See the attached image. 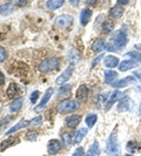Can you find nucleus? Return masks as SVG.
Wrapping results in <instances>:
<instances>
[{
  "label": "nucleus",
  "instance_id": "obj_1",
  "mask_svg": "<svg viewBox=\"0 0 141 156\" xmlns=\"http://www.w3.org/2000/svg\"><path fill=\"white\" fill-rule=\"evenodd\" d=\"M127 42H128V39H127L126 31L125 30H119L110 38L108 42L106 44V48L110 52H119V51L125 48Z\"/></svg>",
  "mask_w": 141,
  "mask_h": 156
},
{
  "label": "nucleus",
  "instance_id": "obj_2",
  "mask_svg": "<svg viewBox=\"0 0 141 156\" xmlns=\"http://www.w3.org/2000/svg\"><path fill=\"white\" fill-rule=\"evenodd\" d=\"M106 154L107 156H120V143L118 139L117 130H113L108 136L106 143Z\"/></svg>",
  "mask_w": 141,
  "mask_h": 156
},
{
  "label": "nucleus",
  "instance_id": "obj_3",
  "mask_svg": "<svg viewBox=\"0 0 141 156\" xmlns=\"http://www.w3.org/2000/svg\"><path fill=\"white\" fill-rule=\"evenodd\" d=\"M59 66H60V59L58 56H49V58L44 59L39 63L38 68L41 73H49V72L58 69Z\"/></svg>",
  "mask_w": 141,
  "mask_h": 156
},
{
  "label": "nucleus",
  "instance_id": "obj_4",
  "mask_svg": "<svg viewBox=\"0 0 141 156\" xmlns=\"http://www.w3.org/2000/svg\"><path fill=\"white\" fill-rule=\"evenodd\" d=\"M80 103L75 100H63L58 106H56V110L60 114H68V113H73L75 110L79 109Z\"/></svg>",
  "mask_w": 141,
  "mask_h": 156
},
{
  "label": "nucleus",
  "instance_id": "obj_5",
  "mask_svg": "<svg viewBox=\"0 0 141 156\" xmlns=\"http://www.w3.org/2000/svg\"><path fill=\"white\" fill-rule=\"evenodd\" d=\"M73 70H74V62H70V65H68V67H67V68L61 73V75H59V76L56 78L55 83H56V85H59V86L65 85V83H66V82L70 79L72 74H73Z\"/></svg>",
  "mask_w": 141,
  "mask_h": 156
},
{
  "label": "nucleus",
  "instance_id": "obj_6",
  "mask_svg": "<svg viewBox=\"0 0 141 156\" xmlns=\"http://www.w3.org/2000/svg\"><path fill=\"white\" fill-rule=\"evenodd\" d=\"M53 93H54V89L52 88V87H49V88H47L46 92L44 93V95H42V99H41V101H40V103L38 105V106H35V108H34V112H40V110H42L45 107H46V105L48 103V101L51 100V98H52V95H53Z\"/></svg>",
  "mask_w": 141,
  "mask_h": 156
},
{
  "label": "nucleus",
  "instance_id": "obj_7",
  "mask_svg": "<svg viewBox=\"0 0 141 156\" xmlns=\"http://www.w3.org/2000/svg\"><path fill=\"white\" fill-rule=\"evenodd\" d=\"M73 23V16L70 14H61V16H56L55 19V25L60 28H67Z\"/></svg>",
  "mask_w": 141,
  "mask_h": 156
},
{
  "label": "nucleus",
  "instance_id": "obj_8",
  "mask_svg": "<svg viewBox=\"0 0 141 156\" xmlns=\"http://www.w3.org/2000/svg\"><path fill=\"white\" fill-rule=\"evenodd\" d=\"M88 94H89V89L86 85H81L77 89V93H75V96H77V101L79 103H84L86 102L87 98H88Z\"/></svg>",
  "mask_w": 141,
  "mask_h": 156
},
{
  "label": "nucleus",
  "instance_id": "obj_9",
  "mask_svg": "<svg viewBox=\"0 0 141 156\" xmlns=\"http://www.w3.org/2000/svg\"><path fill=\"white\" fill-rule=\"evenodd\" d=\"M136 81H138V80L134 78L133 75H131V76H127V78H124V79H121V80H118L117 82H114L112 86L114 87V88H117V89H119V88H122V87L133 85Z\"/></svg>",
  "mask_w": 141,
  "mask_h": 156
},
{
  "label": "nucleus",
  "instance_id": "obj_10",
  "mask_svg": "<svg viewBox=\"0 0 141 156\" xmlns=\"http://www.w3.org/2000/svg\"><path fill=\"white\" fill-rule=\"evenodd\" d=\"M60 150H61V141L55 140L54 139V140H51L48 142V144H47V151H48V154L55 155Z\"/></svg>",
  "mask_w": 141,
  "mask_h": 156
},
{
  "label": "nucleus",
  "instance_id": "obj_11",
  "mask_svg": "<svg viewBox=\"0 0 141 156\" xmlns=\"http://www.w3.org/2000/svg\"><path fill=\"white\" fill-rule=\"evenodd\" d=\"M103 63L107 68H115V67H119L120 65V61H119V58L115 56V55H106L105 59H103Z\"/></svg>",
  "mask_w": 141,
  "mask_h": 156
},
{
  "label": "nucleus",
  "instance_id": "obj_12",
  "mask_svg": "<svg viewBox=\"0 0 141 156\" xmlns=\"http://www.w3.org/2000/svg\"><path fill=\"white\" fill-rule=\"evenodd\" d=\"M121 92L119 90V89H115L113 93L110 94V99L106 101V106H105V110H110L112 108V106L115 103V102L119 100V98H120V95H121Z\"/></svg>",
  "mask_w": 141,
  "mask_h": 156
},
{
  "label": "nucleus",
  "instance_id": "obj_13",
  "mask_svg": "<svg viewBox=\"0 0 141 156\" xmlns=\"http://www.w3.org/2000/svg\"><path fill=\"white\" fill-rule=\"evenodd\" d=\"M92 9L91 8H84L81 12H80V23L82 26H86L87 23H89L91 18H92Z\"/></svg>",
  "mask_w": 141,
  "mask_h": 156
},
{
  "label": "nucleus",
  "instance_id": "obj_14",
  "mask_svg": "<svg viewBox=\"0 0 141 156\" xmlns=\"http://www.w3.org/2000/svg\"><path fill=\"white\" fill-rule=\"evenodd\" d=\"M14 12V4L12 2H4L0 5V14L2 16H7Z\"/></svg>",
  "mask_w": 141,
  "mask_h": 156
},
{
  "label": "nucleus",
  "instance_id": "obj_15",
  "mask_svg": "<svg viewBox=\"0 0 141 156\" xmlns=\"http://www.w3.org/2000/svg\"><path fill=\"white\" fill-rule=\"evenodd\" d=\"M105 48H106V42L101 38L95 39L93 41V44H92V51L94 53H101Z\"/></svg>",
  "mask_w": 141,
  "mask_h": 156
},
{
  "label": "nucleus",
  "instance_id": "obj_16",
  "mask_svg": "<svg viewBox=\"0 0 141 156\" xmlns=\"http://www.w3.org/2000/svg\"><path fill=\"white\" fill-rule=\"evenodd\" d=\"M28 126H31V121L21 120V121L18 122L16 126H13L11 129H8V132H6V135H11V134L16 133V132L20 130V129H23V128H26V127H28Z\"/></svg>",
  "mask_w": 141,
  "mask_h": 156
},
{
  "label": "nucleus",
  "instance_id": "obj_17",
  "mask_svg": "<svg viewBox=\"0 0 141 156\" xmlns=\"http://www.w3.org/2000/svg\"><path fill=\"white\" fill-rule=\"evenodd\" d=\"M132 108V101L129 98H124L121 101L118 103V112H127Z\"/></svg>",
  "mask_w": 141,
  "mask_h": 156
},
{
  "label": "nucleus",
  "instance_id": "obj_18",
  "mask_svg": "<svg viewBox=\"0 0 141 156\" xmlns=\"http://www.w3.org/2000/svg\"><path fill=\"white\" fill-rule=\"evenodd\" d=\"M6 94H7V96L9 99H14L16 96H18L19 94H20V88L19 86L14 83V82H12V83H9V86H8L7 90H6Z\"/></svg>",
  "mask_w": 141,
  "mask_h": 156
},
{
  "label": "nucleus",
  "instance_id": "obj_19",
  "mask_svg": "<svg viewBox=\"0 0 141 156\" xmlns=\"http://www.w3.org/2000/svg\"><path fill=\"white\" fill-rule=\"evenodd\" d=\"M80 121H81V116L80 115H70L66 119V126L68 127V128H75V127H78V125L80 123Z\"/></svg>",
  "mask_w": 141,
  "mask_h": 156
},
{
  "label": "nucleus",
  "instance_id": "obj_20",
  "mask_svg": "<svg viewBox=\"0 0 141 156\" xmlns=\"http://www.w3.org/2000/svg\"><path fill=\"white\" fill-rule=\"evenodd\" d=\"M24 106V98H18V99H14V101L9 105V112L12 113H16L23 108Z\"/></svg>",
  "mask_w": 141,
  "mask_h": 156
},
{
  "label": "nucleus",
  "instance_id": "obj_21",
  "mask_svg": "<svg viewBox=\"0 0 141 156\" xmlns=\"http://www.w3.org/2000/svg\"><path fill=\"white\" fill-rule=\"evenodd\" d=\"M136 65L138 63L133 61V60H124L122 62H120V65H119V70L120 72H126V70H129L134 68V67H136Z\"/></svg>",
  "mask_w": 141,
  "mask_h": 156
},
{
  "label": "nucleus",
  "instance_id": "obj_22",
  "mask_svg": "<svg viewBox=\"0 0 141 156\" xmlns=\"http://www.w3.org/2000/svg\"><path fill=\"white\" fill-rule=\"evenodd\" d=\"M118 78V73L117 72H114V70L112 69H108L105 72V78H103V81H105V83H113Z\"/></svg>",
  "mask_w": 141,
  "mask_h": 156
},
{
  "label": "nucleus",
  "instance_id": "obj_23",
  "mask_svg": "<svg viewBox=\"0 0 141 156\" xmlns=\"http://www.w3.org/2000/svg\"><path fill=\"white\" fill-rule=\"evenodd\" d=\"M63 4H65V1L63 0H48L46 1V7L48 9H52V11H55V9H58L59 7H61Z\"/></svg>",
  "mask_w": 141,
  "mask_h": 156
},
{
  "label": "nucleus",
  "instance_id": "obj_24",
  "mask_svg": "<svg viewBox=\"0 0 141 156\" xmlns=\"http://www.w3.org/2000/svg\"><path fill=\"white\" fill-rule=\"evenodd\" d=\"M122 14H124V8L121 7V6L117 5V6L110 8V18H113V19H119V18L122 16Z\"/></svg>",
  "mask_w": 141,
  "mask_h": 156
},
{
  "label": "nucleus",
  "instance_id": "obj_25",
  "mask_svg": "<svg viewBox=\"0 0 141 156\" xmlns=\"http://www.w3.org/2000/svg\"><path fill=\"white\" fill-rule=\"evenodd\" d=\"M100 144H99V142H96V141H94L93 143H92V146H91V148H89V151H88V154L87 156H100Z\"/></svg>",
  "mask_w": 141,
  "mask_h": 156
},
{
  "label": "nucleus",
  "instance_id": "obj_26",
  "mask_svg": "<svg viewBox=\"0 0 141 156\" xmlns=\"http://www.w3.org/2000/svg\"><path fill=\"white\" fill-rule=\"evenodd\" d=\"M72 90V85H63L58 90V96L59 98H66L70 94Z\"/></svg>",
  "mask_w": 141,
  "mask_h": 156
},
{
  "label": "nucleus",
  "instance_id": "obj_27",
  "mask_svg": "<svg viewBox=\"0 0 141 156\" xmlns=\"http://www.w3.org/2000/svg\"><path fill=\"white\" fill-rule=\"evenodd\" d=\"M125 56H128L129 60H133L136 63H141V52H139V51H131Z\"/></svg>",
  "mask_w": 141,
  "mask_h": 156
},
{
  "label": "nucleus",
  "instance_id": "obj_28",
  "mask_svg": "<svg viewBox=\"0 0 141 156\" xmlns=\"http://www.w3.org/2000/svg\"><path fill=\"white\" fill-rule=\"evenodd\" d=\"M113 28H114L113 23H112V21H108V20H106V21H103V23H102L101 32L103 33V34H110V33H112Z\"/></svg>",
  "mask_w": 141,
  "mask_h": 156
},
{
  "label": "nucleus",
  "instance_id": "obj_29",
  "mask_svg": "<svg viewBox=\"0 0 141 156\" xmlns=\"http://www.w3.org/2000/svg\"><path fill=\"white\" fill-rule=\"evenodd\" d=\"M86 135H87V128H80L78 132H77V134H75V136H74V142L79 143L80 141H82V139Z\"/></svg>",
  "mask_w": 141,
  "mask_h": 156
},
{
  "label": "nucleus",
  "instance_id": "obj_30",
  "mask_svg": "<svg viewBox=\"0 0 141 156\" xmlns=\"http://www.w3.org/2000/svg\"><path fill=\"white\" fill-rule=\"evenodd\" d=\"M96 120H98V115H96V114H88L86 116L85 122H86V125L88 128H92V127L95 125Z\"/></svg>",
  "mask_w": 141,
  "mask_h": 156
},
{
  "label": "nucleus",
  "instance_id": "obj_31",
  "mask_svg": "<svg viewBox=\"0 0 141 156\" xmlns=\"http://www.w3.org/2000/svg\"><path fill=\"white\" fill-rule=\"evenodd\" d=\"M38 136H39V134L37 130H28L27 133H26V136H25V139L27 141H35L38 139Z\"/></svg>",
  "mask_w": 141,
  "mask_h": 156
},
{
  "label": "nucleus",
  "instance_id": "obj_32",
  "mask_svg": "<svg viewBox=\"0 0 141 156\" xmlns=\"http://www.w3.org/2000/svg\"><path fill=\"white\" fill-rule=\"evenodd\" d=\"M13 143H14V139H8V140H5L4 142H1V144H0V149L4 151L5 149H7L8 147H11Z\"/></svg>",
  "mask_w": 141,
  "mask_h": 156
},
{
  "label": "nucleus",
  "instance_id": "obj_33",
  "mask_svg": "<svg viewBox=\"0 0 141 156\" xmlns=\"http://www.w3.org/2000/svg\"><path fill=\"white\" fill-rule=\"evenodd\" d=\"M61 137H63V141H65V143L67 144V146H70L72 144V133L70 132H66V133H63L61 135Z\"/></svg>",
  "mask_w": 141,
  "mask_h": 156
},
{
  "label": "nucleus",
  "instance_id": "obj_34",
  "mask_svg": "<svg viewBox=\"0 0 141 156\" xmlns=\"http://www.w3.org/2000/svg\"><path fill=\"white\" fill-rule=\"evenodd\" d=\"M103 56H105V55H103L101 53V54H99V56H96V58L94 59L93 61H92V66H91V69H94V68L96 67V65H98V63L100 62L102 59H103Z\"/></svg>",
  "mask_w": 141,
  "mask_h": 156
},
{
  "label": "nucleus",
  "instance_id": "obj_35",
  "mask_svg": "<svg viewBox=\"0 0 141 156\" xmlns=\"http://www.w3.org/2000/svg\"><path fill=\"white\" fill-rule=\"evenodd\" d=\"M7 59V52L2 46H0V62H4Z\"/></svg>",
  "mask_w": 141,
  "mask_h": 156
},
{
  "label": "nucleus",
  "instance_id": "obj_36",
  "mask_svg": "<svg viewBox=\"0 0 141 156\" xmlns=\"http://www.w3.org/2000/svg\"><path fill=\"white\" fill-rule=\"evenodd\" d=\"M39 95H40V93L38 92V90H34V92L31 94V96H30V100H31V102L33 103V105L37 102L38 98H39Z\"/></svg>",
  "mask_w": 141,
  "mask_h": 156
},
{
  "label": "nucleus",
  "instance_id": "obj_37",
  "mask_svg": "<svg viewBox=\"0 0 141 156\" xmlns=\"http://www.w3.org/2000/svg\"><path fill=\"white\" fill-rule=\"evenodd\" d=\"M72 156H84V148L82 147H79L74 150V153H73V155Z\"/></svg>",
  "mask_w": 141,
  "mask_h": 156
},
{
  "label": "nucleus",
  "instance_id": "obj_38",
  "mask_svg": "<svg viewBox=\"0 0 141 156\" xmlns=\"http://www.w3.org/2000/svg\"><path fill=\"white\" fill-rule=\"evenodd\" d=\"M42 121V117L41 116H37L34 117V119H32L31 120V126H35V125H39L40 122Z\"/></svg>",
  "mask_w": 141,
  "mask_h": 156
},
{
  "label": "nucleus",
  "instance_id": "obj_39",
  "mask_svg": "<svg viewBox=\"0 0 141 156\" xmlns=\"http://www.w3.org/2000/svg\"><path fill=\"white\" fill-rule=\"evenodd\" d=\"M5 75H4V73L2 72H0V86H2L4 83H5Z\"/></svg>",
  "mask_w": 141,
  "mask_h": 156
},
{
  "label": "nucleus",
  "instance_id": "obj_40",
  "mask_svg": "<svg viewBox=\"0 0 141 156\" xmlns=\"http://www.w3.org/2000/svg\"><path fill=\"white\" fill-rule=\"evenodd\" d=\"M14 5L23 7V6H25V5H27V1H14Z\"/></svg>",
  "mask_w": 141,
  "mask_h": 156
},
{
  "label": "nucleus",
  "instance_id": "obj_41",
  "mask_svg": "<svg viewBox=\"0 0 141 156\" xmlns=\"http://www.w3.org/2000/svg\"><path fill=\"white\" fill-rule=\"evenodd\" d=\"M133 76L136 79V80H139V81L141 82V73H134Z\"/></svg>",
  "mask_w": 141,
  "mask_h": 156
},
{
  "label": "nucleus",
  "instance_id": "obj_42",
  "mask_svg": "<svg viewBox=\"0 0 141 156\" xmlns=\"http://www.w3.org/2000/svg\"><path fill=\"white\" fill-rule=\"evenodd\" d=\"M96 1H86V5H95Z\"/></svg>",
  "mask_w": 141,
  "mask_h": 156
},
{
  "label": "nucleus",
  "instance_id": "obj_43",
  "mask_svg": "<svg viewBox=\"0 0 141 156\" xmlns=\"http://www.w3.org/2000/svg\"><path fill=\"white\" fill-rule=\"evenodd\" d=\"M139 115L141 116V103H140V106H139Z\"/></svg>",
  "mask_w": 141,
  "mask_h": 156
},
{
  "label": "nucleus",
  "instance_id": "obj_44",
  "mask_svg": "<svg viewBox=\"0 0 141 156\" xmlns=\"http://www.w3.org/2000/svg\"><path fill=\"white\" fill-rule=\"evenodd\" d=\"M125 156H133V155H131V154H126Z\"/></svg>",
  "mask_w": 141,
  "mask_h": 156
}]
</instances>
